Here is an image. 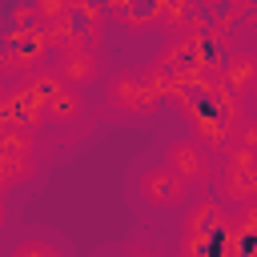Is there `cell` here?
<instances>
[{"label": "cell", "instance_id": "cell-1", "mask_svg": "<svg viewBox=\"0 0 257 257\" xmlns=\"http://www.w3.org/2000/svg\"><path fill=\"white\" fill-rule=\"evenodd\" d=\"M173 96L181 100V108H185V116H189V124H193V137H197L209 153L221 149V145L233 137L237 120H245L241 96H237L233 88H225L221 80H213L209 72H193L189 80H181V84L173 88Z\"/></svg>", "mask_w": 257, "mask_h": 257}, {"label": "cell", "instance_id": "cell-2", "mask_svg": "<svg viewBox=\"0 0 257 257\" xmlns=\"http://www.w3.org/2000/svg\"><path fill=\"white\" fill-rule=\"evenodd\" d=\"M165 92H169V80L157 64L149 72H120L108 84V108L120 116H149Z\"/></svg>", "mask_w": 257, "mask_h": 257}, {"label": "cell", "instance_id": "cell-3", "mask_svg": "<svg viewBox=\"0 0 257 257\" xmlns=\"http://www.w3.org/2000/svg\"><path fill=\"white\" fill-rule=\"evenodd\" d=\"M165 165L185 181V185H205L213 181V153L197 137H181L165 149Z\"/></svg>", "mask_w": 257, "mask_h": 257}, {"label": "cell", "instance_id": "cell-4", "mask_svg": "<svg viewBox=\"0 0 257 257\" xmlns=\"http://www.w3.org/2000/svg\"><path fill=\"white\" fill-rule=\"evenodd\" d=\"M185 225H189V229H185V253H197V249H217L233 221L217 209V201H201V205L189 213Z\"/></svg>", "mask_w": 257, "mask_h": 257}, {"label": "cell", "instance_id": "cell-5", "mask_svg": "<svg viewBox=\"0 0 257 257\" xmlns=\"http://www.w3.org/2000/svg\"><path fill=\"white\" fill-rule=\"evenodd\" d=\"M137 189H141V197H145L149 205H157V209L181 205V201H185V193H189V185H185L169 165H153V169H145Z\"/></svg>", "mask_w": 257, "mask_h": 257}, {"label": "cell", "instance_id": "cell-6", "mask_svg": "<svg viewBox=\"0 0 257 257\" xmlns=\"http://www.w3.org/2000/svg\"><path fill=\"white\" fill-rule=\"evenodd\" d=\"M44 96H48V88H40L36 80H28L24 88H16V92L4 100L0 120H8V124H24V128H36V124L44 120Z\"/></svg>", "mask_w": 257, "mask_h": 257}, {"label": "cell", "instance_id": "cell-7", "mask_svg": "<svg viewBox=\"0 0 257 257\" xmlns=\"http://www.w3.org/2000/svg\"><path fill=\"white\" fill-rule=\"evenodd\" d=\"M56 72H60L64 84H76V88H80V84L96 80L100 60H96L92 44H72V48H60V64H56Z\"/></svg>", "mask_w": 257, "mask_h": 257}, {"label": "cell", "instance_id": "cell-8", "mask_svg": "<svg viewBox=\"0 0 257 257\" xmlns=\"http://www.w3.org/2000/svg\"><path fill=\"white\" fill-rule=\"evenodd\" d=\"M221 197L233 201V205H249V201L257 197V165H253V161H225Z\"/></svg>", "mask_w": 257, "mask_h": 257}, {"label": "cell", "instance_id": "cell-9", "mask_svg": "<svg viewBox=\"0 0 257 257\" xmlns=\"http://www.w3.org/2000/svg\"><path fill=\"white\" fill-rule=\"evenodd\" d=\"M84 116V96H80V88L76 84H56L48 96H44V120H52V124H76Z\"/></svg>", "mask_w": 257, "mask_h": 257}, {"label": "cell", "instance_id": "cell-10", "mask_svg": "<svg viewBox=\"0 0 257 257\" xmlns=\"http://www.w3.org/2000/svg\"><path fill=\"white\" fill-rule=\"evenodd\" d=\"M253 76H257V60H253L249 52H237V56H229V60H225V76H221V84H225V88H233L237 96H249Z\"/></svg>", "mask_w": 257, "mask_h": 257}, {"label": "cell", "instance_id": "cell-11", "mask_svg": "<svg viewBox=\"0 0 257 257\" xmlns=\"http://www.w3.org/2000/svg\"><path fill=\"white\" fill-rule=\"evenodd\" d=\"M0 153L4 157H28L32 153V128H24V124L0 128Z\"/></svg>", "mask_w": 257, "mask_h": 257}, {"label": "cell", "instance_id": "cell-12", "mask_svg": "<svg viewBox=\"0 0 257 257\" xmlns=\"http://www.w3.org/2000/svg\"><path fill=\"white\" fill-rule=\"evenodd\" d=\"M28 253H52L48 245H20V257H28Z\"/></svg>", "mask_w": 257, "mask_h": 257}, {"label": "cell", "instance_id": "cell-13", "mask_svg": "<svg viewBox=\"0 0 257 257\" xmlns=\"http://www.w3.org/2000/svg\"><path fill=\"white\" fill-rule=\"evenodd\" d=\"M0 221H4V209H0Z\"/></svg>", "mask_w": 257, "mask_h": 257}]
</instances>
